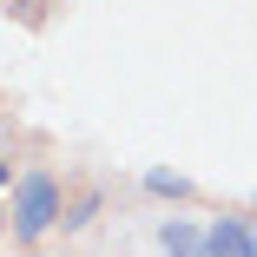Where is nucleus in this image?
I'll list each match as a JSON object with an SVG mask.
<instances>
[{"instance_id":"2","label":"nucleus","mask_w":257,"mask_h":257,"mask_svg":"<svg viewBox=\"0 0 257 257\" xmlns=\"http://www.w3.org/2000/svg\"><path fill=\"white\" fill-rule=\"evenodd\" d=\"M204 257H257V231L244 218H218L204 231Z\"/></svg>"},{"instance_id":"3","label":"nucleus","mask_w":257,"mask_h":257,"mask_svg":"<svg viewBox=\"0 0 257 257\" xmlns=\"http://www.w3.org/2000/svg\"><path fill=\"white\" fill-rule=\"evenodd\" d=\"M159 244H165V257H204V231H198V224H185V218H165Z\"/></svg>"},{"instance_id":"4","label":"nucleus","mask_w":257,"mask_h":257,"mask_svg":"<svg viewBox=\"0 0 257 257\" xmlns=\"http://www.w3.org/2000/svg\"><path fill=\"white\" fill-rule=\"evenodd\" d=\"M145 191H159V198H185L191 185H185L178 172H145Z\"/></svg>"},{"instance_id":"6","label":"nucleus","mask_w":257,"mask_h":257,"mask_svg":"<svg viewBox=\"0 0 257 257\" xmlns=\"http://www.w3.org/2000/svg\"><path fill=\"white\" fill-rule=\"evenodd\" d=\"M7 185H14V172H7V165H0V191H7Z\"/></svg>"},{"instance_id":"5","label":"nucleus","mask_w":257,"mask_h":257,"mask_svg":"<svg viewBox=\"0 0 257 257\" xmlns=\"http://www.w3.org/2000/svg\"><path fill=\"white\" fill-rule=\"evenodd\" d=\"M92 211H99V198H79V204H73V211L60 218V224H73V231H79V224H92Z\"/></svg>"},{"instance_id":"1","label":"nucleus","mask_w":257,"mask_h":257,"mask_svg":"<svg viewBox=\"0 0 257 257\" xmlns=\"http://www.w3.org/2000/svg\"><path fill=\"white\" fill-rule=\"evenodd\" d=\"M53 224H60V185L46 178V172H27L14 185V237L33 244V237H46Z\"/></svg>"}]
</instances>
